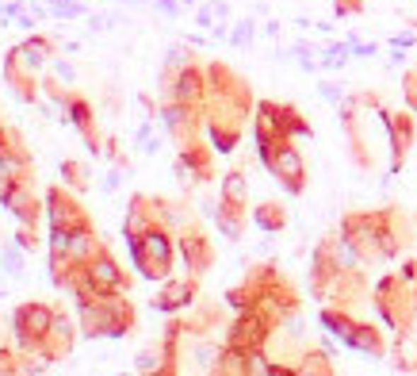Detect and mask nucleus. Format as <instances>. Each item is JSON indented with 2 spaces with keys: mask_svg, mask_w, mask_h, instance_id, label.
<instances>
[{
  "mask_svg": "<svg viewBox=\"0 0 417 376\" xmlns=\"http://www.w3.org/2000/svg\"><path fill=\"white\" fill-rule=\"evenodd\" d=\"M119 296H100V299H81L77 304V326L81 338H127L135 331V304Z\"/></svg>",
  "mask_w": 417,
  "mask_h": 376,
  "instance_id": "obj_1",
  "label": "nucleus"
},
{
  "mask_svg": "<svg viewBox=\"0 0 417 376\" xmlns=\"http://www.w3.org/2000/svg\"><path fill=\"white\" fill-rule=\"evenodd\" d=\"M119 292H130V277L122 272V265L115 258H111V250L103 246L96 258L88 261V265L77 269V277H73L69 284V296L77 299H100V296H119Z\"/></svg>",
  "mask_w": 417,
  "mask_h": 376,
  "instance_id": "obj_2",
  "label": "nucleus"
},
{
  "mask_svg": "<svg viewBox=\"0 0 417 376\" xmlns=\"http://www.w3.org/2000/svg\"><path fill=\"white\" fill-rule=\"evenodd\" d=\"M130 246V261H135V269L142 272L146 280H168L173 277V234H168V227H149L142 238L127 242Z\"/></svg>",
  "mask_w": 417,
  "mask_h": 376,
  "instance_id": "obj_3",
  "label": "nucleus"
},
{
  "mask_svg": "<svg viewBox=\"0 0 417 376\" xmlns=\"http://www.w3.org/2000/svg\"><path fill=\"white\" fill-rule=\"evenodd\" d=\"M264 169H268L276 181L287 188V196H299L307 188V165H302V154L291 146V138H276V143H261L257 146Z\"/></svg>",
  "mask_w": 417,
  "mask_h": 376,
  "instance_id": "obj_4",
  "label": "nucleus"
},
{
  "mask_svg": "<svg viewBox=\"0 0 417 376\" xmlns=\"http://www.w3.org/2000/svg\"><path fill=\"white\" fill-rule=\"evenodd\" d=\"M54 315H58V307L42 304V299H23V304L12 311V319H8L16 345H20L23 353H39V345H42L46 331H50Z\"/></svg>",
  "mask_w": 417,
  "mask_h": 376,
  "instance_id": "obj_5",
  "label": "nucleus"
},
{
  "mask_svg": "<svg viewBox=\"0 0 417 376\" xmlns=\"http://www.w3.org/2000/svg\"><path fill=\"white\" fill-rule=\"evenodd\" d=\"M46 223L50 231H81V227H92V215L84 211V204L73 196L69 184H50L46 188Z\"/></svg>",
  "mask_w": 417,
  "mask_h": 376,
  "instance_id": "obj_6",
  "label": "nucleus"
},
{
  "mask_svg": "<svg viewBox=\"0 0 417 376\" xmlns=\"http://www.w3.org/2000/svg\"><path fill=\"white\" fill-rule=\"evenodd\" d=\"M0 204L12 211L16 223L39 227L46 219V196L35 192V181H4L0 184Z\"/></svg>",
  "mask_w": 417,
  "mask_h": 376,
  "instance_id": "obj_7",
  "label": "nucleus"
},
{
  "mask_svg": "<svg viewBox=\"0 0 417 376\" xmlns=\"http://www.w3.org/2000/svg\"><path fill=\"white\" fill-rule=\"evenodd\" d=\"M35 177V157L27 150L23 135L16 127L0 131V184L4 181H31Z\"/></svg>",
  "mask_w": 417,
  "mask_h": 376,
  "instance_id": "obj_8",
  "label": "nucleus"
},
{
  "mask_svg": "<svg viewBox=\"0 0 417 376\" xmlns=\"http://www.w3.org/2000/svg\"><path fill=\"white\" fill-rule=\"evenodd\" d=\"M0 58H4V84L16 92V100H23V104H39L42 100V77L23 62L20 46H12V50L0 54Z\"/></svg>",
  "mask_w": 417,
  "mask_h": 376,
  "instance_id": "obj_9",
  "label": "nucleus"
},
{
  "mask_svg": "<svg viewBox=\"0 0 417 376\" xmlns=\"http://www.w3.org/2000/svg\"><path fill=\"white\" fill-rule=\"evenodd\" d=\"M77 338H81V326L58 307V315H54L50 331H46L42 345H39V357H42V361H50V365L54 361H65V357L73 353V345H77Z\"/></svg>",
  "mask_w": 417,
  "mask_h": 376,
  "instance_id": "obj_10",
  "label": "nucleus"
},
{
  "mask_svg": "<svg viewBox=\"0 0 417 376\" xmlns=\"http://www.w3.org/2000/svg\"><path fill=\"white\" fill-rule=\"evenodd\" d=\"M195 296H199V277L192 272V277H168V280H161L157 296L149 299V304H154V311L176 315V311H184V307H192Z\"/></svg>",
  "mask_w": 417,
  "mask_h": 376,
  "instance_id": "obj_11",
  "label": "nucleus"
},
{
  "mask_svg": "<svg viewBox=\"0 0 417 376\" xmlns=\"http://www.w3.org/2000/svg\"><path fill=\"white\" fill-rule=\"evenodd\" d=\"M176 177L180 181H195V184H203V181H211L215 177V146H203L195 138V143H188V146H180V157H176Z\"/></svg>",
  "mask_w": 417,
  "mask_h": 376,
  "instance_id": "obj_12",
  "label": "nucleus"
},
{
  "mask_svg": "<svg viewBox=\"0 0 417 376\" xmlns=\"http://www.w3.org/2000/svg\"><path fill=\"white\" fill-rule=\"evenodd\" d=\"M180 258H184L188 272H195V277H203V272L211 269V261H215L211 238H207L195 223H184V227H180Z\"/></svg>",
  "mask_w": 417,
  "mask_h": 376,
  "instance_id": "obj_13",
  "label": "nucleus"
},
{
  "mask_svg": "<svg viewBox=\"0 0 417 376\" xmlns=\"http://www.w3.org/2000/svg\"><path fill=\"white\" fill-rule=\"evenodd\" d=\"M168 100L203 108V100H207V70H203V65L192 62L188 70H180L173 77V84H168Z\"/></svg>",
  "mask_w": 417,
  "mask_h": 376,
  "instance_id": "obj_14",
  "label": "nucleus"
},
{
  "mask_svg": "<svg viewBox=\"0 0 417 376\" xmlns=\"http://www.w3.org/2000/svg\"><path fill=\"white\" fill-rule=\"evenodd\" d=\"M387 143H391V169L398 173L413 150V119L406 111H387Z\"/></svg>",
  "mask_w": 417,
  "mask_h": 376,
  "instance_id": "obj_15",
  "label": "nucleus"
},
{
  "mask_svg": "<svg viewBox=\"0 0 417 376\" xmlns=\"http://www.w3.org/2000/svg\"><path fill=\"white\" fill-rule=\"evenodd\" d=\"M58 39H54V35H27V39L20 43V54H23V62L31 65L35 73H42L46 65L54 62V50H58Z\"/></svg>",
  "mask_w": 417,
  "mask_h": 376,
  "instance_id": "obj_16",
  "label": "nucleus"
},
{
  "mask_svg": "<svg viewBox=\"0 0 417 376\" xmlns=\"http://www.w3.org/2000/svg\"><path fill=\"white\" fill-rule=\"evenodd\" d=\"M211 215H215V223H219L222 238H230V242H238V238H241V231H245V223H249V211H245L241 204H230V200L215 204Z\"/></svg>",
  "mask_w": 417,
  "mask_h": 376,
  "instance_id": "obj_17",
  "label": "nucleus"
},
{
  "mask_svg": "<svg viewBox=\"0 0 417 376\" xmlns=\"http://www.w3.org/2000/svg\"><path fill=\"white\" fill-rule=\"evenodd\" d=\"M345 345H348V350H360V353H372V357H383L387 353L383 334H379L375 326H367V323H356L353 331H348Z\"/></svg>",
  "mask_w": 417,
  "mask_h": 376,
  "instance_id": "obj_18",
  "label": "nucleus"
},
{
  "mask_svg": "<svg viewBox=\"0 0 417 376\" xmlns=\"http://www.w3.org/2000/svg\"><path fill=\"white\" fill-rule=\"evenodd\" d=\"M100 250H103V242H100L96 227H81V231L69 234V253H73V261H77V265H88Z\"/></svg>",
  "mask_w": 417,
  "mask_h": 376,
  "instance_id": "obj_19",
  "label": "nucleus"
},
{
  "mask_svg": "<svg viewBox=\"0 0 417 376\" xmlns=\"http://www.w3.org/2000/svg\"><path fill=\"white\" fill-rule=\"evenodd\" d=\"M272 111H276V123H280V131H283L287 138H307V135H310V123L299 116V108L276 104V100H272Z\"/></svg>",
  "mask_w": 417,
  "mask_h": 376,
  "instance_id": "obj_20",
  "label": "nucleus"
},
{
  "mask_svg": "<svg viewBox=\"0 0 417 376\" xmlns=\"http://www.w3.org/2000/svg\"><path fill=\"white\" fill-rule=\"evenodd\" d=\"M253 223H257L261 231H268V234H280L283 227H287V208L276 200H268V204H261V208H253Z\"/></svg>",
  "mask_w": 417,
  "mask_h": 376,
  "instance_id": "obj_21",
  "label": "nucleus"
},
{
  "mask_svg": "<svg viewBox=\"0 0 417 376\" xmlns=\"http://www.w3.org/2000/svg\"><path fill=\"white\" fill-rule=\"evenodd\" d=\"M62 181L69 184L73 192H88V188H92L88 162H81V157H65V162H62Z\"/></svg>",
  "mask_w": 417,
  "mask_h": 376,
  "instance_id": "obj_22",
  "label": "nucleus"
},
{
  "mask_svg": "<svg viewBox=\"0 0 417 376\" xmlns=\"http://www.w3.org/2000/svg\"><path fill=\"white\" fill-rule=\"evenodd\" d=\"M222 200L249 208V181H245L241 169H234V173H226V177H222Z\"/></svg>",
  "mask_w": 417,
  "mask_h": 376,
  "instance_id": "obj_23",
  "label": "nucleus"
},
{
  "mask_svg": "<svg viewBox=\"0 0 417 376\" xmlns=\"http://www.w3.org/2000/svg\"><path fill=\"white\" fill-rule=\"evenodd\" d=\"M23 258H27V250H20L16 242H4V250H0V269H4L8 277L20 280L23 277Z\"/></svg>",
  "mask_w": 417,
  "mask_h": 376,
  "instance_id": "obj_24",
  "label": "nucleus"
},
{
  "mask_svg": "<svg viewBox=\"0 0 417 376\" xmlns=\"http://www.w3.org/2000/svg\"><path fill=\"white\" fill-rule=\"evenodd\" d=\"M310 372H321V376H329L333 372V365H329V357L326 353H302V365H295V376H310Z\"/></svg>",
  "mask_w": 417,
  "mask_h": 376,
  "instance_id": "obj_25",
  "label": "nucleus"
},
{
  "mask_svg": "<svg viewBox=\"0 0 417 376\" xmlns=\"http://www.w3.org/2000/svg\"><path fill=\"white\" fill-rule=\"evenodd\" d=\"M161 365H165V353H161V345H149V350H142L135 357V369L138 372H161Z\"/></svg>",
  "mask_w": 417,
  "mask_h": 376,
  "instance_id": "obj_26",
  "label": "nucleus"
},
{
  "mask_svg": "<svg viewBox=\"0 0 417 376\" xmlns=\"http://www.w3.org/2000/svg\"><path fill=\"white\" fill-rule=\"evenodd\" d=\"M12 242H16L20 250H27V253H35V250L42 246V238H39V227H27V223H20V227H16Z\"/></svg>",
  "mask_w": 417,
  "mask_h": 376,
  "instance_id": "obj_27",
  "label": "nucleus"
},
{
  "mask_svg": "<svg viewBox=\"0 0 417 376\" xmlns=\"http://www.w3.org/2000/svg\"><path fill=\"white\" fill-rule=\"evenodd\" d=\"M50 12H54V20H81L88 8L77 4V0H50Z\"/></svg>",
  "mask_w": 417,
  "mask_h": 376,
  "instance_id": "obj_28",
  "label": "nucleus"
},
{
  "mask_svg": "<svg viewBox=\"0 0 417 376\" xmlns=\"http://www.w3.org/2000/svg\"><path fill=\"white\" fill-rule=\"evenodd\" d=\"M20 361H23V350H20V345H16V350L0 345V376H20Z\"/></svg>",
  "mask_w": 417,
  "mask_h": 376,
  "instance_id": "obj_29",
  "label": "nucleus"
},
{
  "mask_svg": "<svg viewBox=\"0 0 417 376\" xmlns=\"http://www.w3.org/2000/svg\"><path fill=\"white\" fill-rule=\"evenodd\" d=\"M253 35H257V23H253V20H238V23H234V31H230V43L245 46V43H253Z\"/></svg>",
  "mask_w": 417,
  "mask_h": 376,
  "instance_id": "obj_30",
  "label": "nucleus"
},
{
  "mask_svg": "<svg viewBox=\"0 0 417 376\" xmlns=\"http://www.w3.org/2000/svg\"><path fill=\"white\" fill-rule=\"evenodd\" d=\"M50 77H58L62 84H69V89H73V81H77V70H73L65 58H54V62H50Z\"/></svg>",
  "mask_w": 417,
  "mask_h": 376,
  "instance_id": "obj_31",
  "label": "nucleus"
},
{
  "mask_svg": "<svg viewBox=\"0 0 417 376\" xmlns=\"http://www.w3.org/2000/svg\"><path fill=\"white\" fill-rule=\"evenodd\" d=\"M333 8H337L341 20H348V16H360V12H364V0H333Z\"/></svg>",
  "mask_w": 417,
  "mask_h": 376,
  "instance_id": "obj_32",
  "label": "nucleus"
},
{
  "mask_svg": "<svg viewBox=\"0 0 417 376\" xmlns=\"http://www.w3.org/2000/svg\"><path fill=\"white\" fill-rule=\"evenodd\" d=\"M119 181H122V169L115 165L108 177H103V192H115V188H119Z\"/></svg>",
  "mask_w": 417,
  "mask_h": 376,
  "instance_id": "obj_33",
  "label": "nucleus"
},
{
  "mask_svg": "<svg viewBox=\"0 0 417 376\" xmlns=\"http://www.w3.org/2000/svg\"><path fill=\"white\" fill-rule=\"evenodd\" d=\"M154 8H157V12H165V16H176L180 12L176 0H154Z\"/></svg>",
  "mask_w": 417,
  "mask_h": 376,
  "instance_id": "obj_34",
  "label": "nucleus"
},
{
  "mask_svg": "<svg viewBox=\"0 0 417 376\" xmlns=\"http://www.w3.org/2000/svg\"><path fill=\"white\" fill-rule=\"evenodd\" d=\"M394 46H413V31H402V35H394Z\"/></svg>",
  "mask_w": 417,
  "mask_h": 376,
  "instance_id": "obj_35",
  "label": "nucleus"
},
{
  "mask_svg": "<svg viewBox=\"0 0 417 376\" xmlns=\"http://www.w3.org/2000/svg\"><path fill=\"white\" fill-rule=\"evenodd\" d=\"M122 4H154V0H122Z\"/></svg>",
  "mask_w": 417,
  "mask_h": 376,
  "instance_id": "obj_36",
  "label": "nucleus"
},
{
  "mask_svg": "<svg viewBox=\"0 0 417 376\" xmlns=\"http://www.w3.org/2000/svg\"><path fill=\"white\" fill-rule=\"evenodd\" d=\"M4 127H8V123H4V111H0V131H4Z\"/></svg>",
  "mask_w": 417,
  "mask_h": 376,
  "instance_id": "obj_37",
  "label": "nucleus"
}]
</instances>
